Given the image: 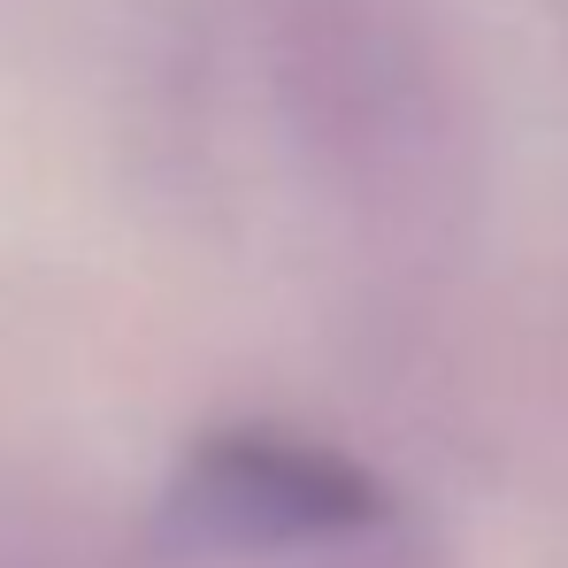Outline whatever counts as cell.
<instances>
[{"mask_svg":"<svg viewBox=\"0 0 568 568\" xmlns=\"http://www.w3.org/2000/svg\"><path fill=\"white\" fill-rule=\"evenodd\" d=\"M254 54L307 185L377 239H446L484 178L469 62L430 0H254Z\"/></svg>","mask_w":568,"mask_h":568,"instance_id":"6da1fadb","label":"cell"},{"mask_svg":"<svg viewBox=\"0 0 568 568\" xmlns=\"http://www.w3.org/2000/svg\"><path fill=\"white\" fill-rule=\"evenodd\" d=\"M392 507L399 491L369 462L300 430L239 423L178 454L154 507V554L170 568H292L346 546Z\"/></svg>","mask_w":568,"mask_h":568,"instance_id":"7a4b0ae2","label":"cell"}]
</instances>
